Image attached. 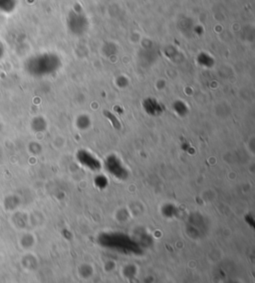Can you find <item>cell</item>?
I'll use <instances>...</instances> for the list:
<instances>
[{
  "label": "cell",
  "mask_w": 255,
  "mask_h": 283,
  "mask_svg": "<svg viewBox=\"0 0 255 283\" xmlns=\"http://www.w3.org/2000/svg\"><path fill=\"white\" fill-rule=\"evenodd\" d=\"M17 6L16 0H0V13L10 14L14 12Z\"/></svg>",
  "instance_id": "cell-1"
}]
</instances>
